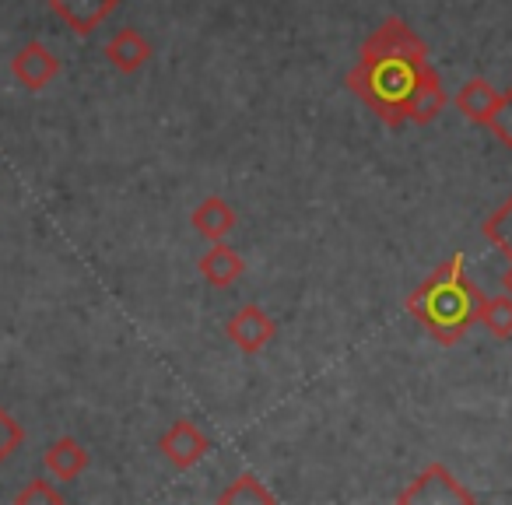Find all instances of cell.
<instances>
[{"label":"cell","instance_id":"cell-8","mask_svg":"<svg viewBox=\"0 0 512 505\" xmlns=\"http://www.w3.org/2000/svg\"><path fill=\"white\" fill-rule=\"evenodd\" d=\"M197 271L211 288H228L246 274V260L239 257V249H232L225 239H221V242H211V246H207V253L197 260Z\"/></svg>","mask_w":512,"mask_h":505},{"label":"cell","instance_id":"cell-9","mask_svg":"<svg viewBox=\"0 0 512 505\" xmlns=\"http://www.w3.org/2000/svg\"><path fill=\"white\" fill-rule=\"evenodd\" d=\"M102 53H106V60L120 74H137L144 64H148L151 53H155V50H151V43L137 29H120L113 39H109L106 50H102Z\"/></svg>","mask_w":512,"mask_h":505},{"label":"cell","instance_id":"cell-4","mask_svg":"<svg viewBox=\"0 0 512 505\" xmlns=\"http://www.w3.org/2000/svg\"><path fill=\"white\" fill-rule=\"evenodd\" d=\"M158 449H162V456L176 470H193L207 453H211V439H207V435L200 432L193 421L179 418V421H172V425L162 432V439H158Z\"/></svg>","mask_w":512,"mask_h":505},{"label":"cell","instance_id":"cell-1","mask_svg":"<svg viewBox=\"0 0 512 505\" xmlns=\"http://www.w3.org/2000/svg\"><path fill=\"white\" fill-rule=\"evenodd\" d=\"M432 71L435 67L425 39L404 18H386L365 39L355 67L348 71V88L386 127H404L414 95Z\"/></svg>","mask_w":512,"mask_h":505},{"label":"cell","instance_id":"cell-10","mask_svg":"<svg viewBox=\"0 0 512 505\" xmlns=\"http://www.w3.org/2000/svg\"><path fill=\"white\" fill-rule=\"evenodd\" d=\"M88 463H92V456H88V449L81 446L74 435H64V439L50 442L43 453V467L50 470L57 481H74V477H81L88 470Z\"/></svg>","mask_w":512,"mask_h":505},{"label":"cell","instance_id":"cell-19","mask_svg":"<svg viewBox=\"0 0 512 505\" xmlns=\"http://www.w3.org/2000/svg\"><path fill=\"white\" fill-rule=\"evenodd\" d=\"M502 292H505V295H512V260H509V271L502 274Z\"/></svg>","mask_w":512,"mask_h":505},{"label":"cell","instance_id":"cell-18","mask_svg":"<svg viewBox=\"0 0 512 505\" xmlns=\"http://www.w3.org/2000/svg\"><path fill=\"white\" fill-rule=\"evenodd\" d=\"M15 502H18V505H60V502H64V495H60V491L53 488L50 481L36 477V481H29L22 491H18Z\"/></svg>","mask_w":512,"mask_h":505},{"label":"cell","instance_id":"cell-16","mask_svg":"<svg viewBox=\"0 0 512 505\" xmlns=\"http://www.w3.org/2000/svg\"><path fill=\"white\" fill-rule=\"evenodd\" d=\"M25 446V428L15 421L8 407H0V467Z\"/></svg>","mask_w":512,"mask_h":505},{"label":"cell","instance_id":"cell-15","mask_svg":"<svg viewBox=\"0 0 512 505\" xmlns=\"http://www.w3.org/2000/svg\"><path fill=\"white\" fill-rule=\"evenodd\" d=\"M481 235L498 249V253H502V257L512 260V197L505 200L495 214H488V218H484Z\"/></svg>","mask_w":512,"mask_h":505},{"label":"cell","instance_id":"cell-5","mask_svg":"<svg viewBox=\"0 0 512 505\" xmlns=\"http://www.w3.org/2000/svg\"><path fill=\"white\" fill-rule=\"evenodd\" d=\"M225 334L242 355H260V351L278 337V323H274L260 306H242L228 316Z\"/></svg>","mask_w":512,"mask_h":505},{"label":"cell","instance_id":"cell-11","mask_svg":"<svg viewBox=\"0 0 512 505\" xmlns=\"http://www.w3.org/2000/svg\"><path fill=\"white\" fill-rule=\"evenodd\" d=\"M190 225L197 228L207 242H221L235 228V211H232V204H228V200L204 197L190 211Z\"/></svg>","mask_w":512,"mask_h":505},{"label":"cell","instance_id":"cell-12","mask_svg":"<svg viewBox=\"0 0 512 505\" xmlns=\"http://www.w3.org/2000/svg\"><path fill=\"white\" fill-rule=\"evenodd\" d=\"M498 99H502V92H498L491 81L470 78L467 85L456 92V109H460V113L467 116L470 123H481V127H488V120H491V113H495Z\"/></svg>","mask_w":512,"mask_h":505},{"label":"cell","instance_id":"cell-17","mask_svg":"<svg viewBox=\"0 0 512 505\" xmlns=\"http://www.w3.org/2000/svg\"><path fill=\"white\" fill-rule=\"evenodd\" d=\"M488 130L505 144V148H512V88L502 92V99H498L495 113H491V120H488Z\"/></svg>","mask_w":512,"mask_h":505},{"label":"cell","instance_id":"cell-13","mask_svg":"<svg viewBox=\"0 0 512 505\" xmlns=\"http://www.w3.org/2000/svg\"><path fill=\"white\" fill-rule=\"evenodd\" d=\"M218 502L221 505H249V502H256V505H274V502H278V495H274V491H267L264 481H260L256 474H239L232 484H228L225 491H221Z\"/></svg>","mask_w":512,"mask_h":505},{"label":"cell","instance_id":"cell-3","mask_svg":"<svg viewBox=\"0 0 512 505\" xmlns=\"http://www.w3.org/2000/svg\"><path fill=\"white\" fill-rule=\"evenodd\" d=\"M400 505H474L477 495L453 477L446 463H428L411 484L397 495Z\"/></svg>","mask_w":512,"mask_h":505},{"label":"cell","instance_id":"cell-2","mask_svg":"<svg viewBox=\"0 0 512 505\" xmlns=\"http://www.w3.org/2000/svg\"><path fill=\"white\" fill-rule=\"evenodd\" d=\"M484 292L467 278V260L453 253L446 264H439L411 295H407V313L428 330L435 344L449 348L460 344L470 330L481 323Z\"/></svg>","mask_w":512,"mask_h":505},{"label":"cell","instance_id":"cell-6","mask_svg":"<svg viewBox=\"0 0 512 505\" xmlns=\"http://www.w3.org/2000/svg\"><path fill=\"white\" fill-rule=\"evenodd\" d=\"M11 74H15L18 85L29 88V92H43L60 74V60L53 57L39 39H32V43H25L22 50L11 57Z\"/></svg>","mask_w":512,"mask_h":505},{"label":"cell","instance_id":"cell-14","mask_svg":"<svg viewBox=\"0 0 512 505\" xmlns=\"http://www.w3.org/2000/svg\"><path fill=\"white\" fill-rule=\"evenodd\" d=\"M481 327L488 330L491 337H498V341H509V337H512V295H495V299H484Z\"/></svg>","mask_w":512,"mask_h":505},{"label":"cell","instance_id":"cell-7","mask_svg":"<svg viewBox=\"0 0 512 505\" xmlns=\"http://www.w3.org/2000/svg\"><path fill=\"white\" fill-rule=\"evenodd\" d=\"M46 4L74 36H92L120 8V0H46Z\"/></svg>","mask_w":512,"mask_h":505}]
</instances>
